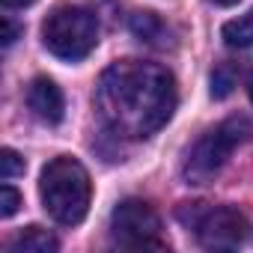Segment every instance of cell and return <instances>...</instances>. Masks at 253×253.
<instances>
[{
  "instance_id": "obj_1",
  "label": "cell",
  "mask_w": 253,
  "mask_h": 253,
  "mask_svg": "<svg viewBox=\"0 0 253 253\" xmlns=\"http://www.w3.org/2000/svg\"><path fill=\"white\" fill-rule=\"evenodd\" d=\"M176 81L158 63L119 60L107 66L95 86V110L119 140H146L161 131L176 110Z\"/></svg>"
},
{
  "instance_id": "obj_2",
  "label": "cell",
  "mask_w": 253,
  "mask_h": 253,
  "mask_svg": "<svg viewBox=\"0 0 253 253\" xmlns=\"http://www.w3.org/2000/svg\"><path fill=\"white\" fill-rule=\"evenodd\" d=\"M39 197L45 211L63 223V226H75L86 217L89 211V200H92V185H89V173L78 158L60 155L54 158L39 179Z\"/></svg>"
},
{
  "instance_id": "obj_3",
  "label": "cell",
  "mask_w": 253,
  "mask_h": 253,
  "mask_svg": "<svg viewBox=\"0 0 253 253\" xmlns=\"http://www.w3.org/2000/svg\"><path fill=\"white\" fill-rule=\"evenodd\" d=\"M253 128L250 122L244 116H232V119H223L220 125H214V128H209L185 155L182 161V179L188 185H206L211 182L223 164L229 161L232 149L241 146L244 140H250Z\"/></svg>"
},
{
  "instance_id": "obj_4",
  "label": "cell",
  "mask_w": 253,
  "mask_h": 253,
  "mask_svg": "<svg viewBox=\"0 0 253 253\" xmlns=\"http://www.w3.org/2000/svg\"><path fill=\"white\" fill-rule=\"evenodd\" d=\"M42 42L57 60L78 63L98 45V21L84 6H57L42 24Z\"/></svg>"
},
{
  "instance_id": "obj_5",
  "label": "cell",
  "mask_w": 253,
  "mask_h": 253,
  "mask_svg": "<svg viewBox=\"0 0 253 253\" xmlns=\"http://www.w3.org/2000/svg\"><path fill=\"white\" fill-rule=\"evenodd\" d=\"M182 226L194 229L203 247L209 250H232L247 238V217L232 206H211V203H182L176 209Z\"/></svg>"
},
{
  "instance_id": "obj_6",
  "label": "cell",
  "mask_w": 253,
  "mask_h": 253,
  "mask_svg": "<svg viewBox=\"0 0 253 253\" xmlns=\"http://www.w3.org/2000/svg\"><path fill=\"white\" fill-rule=\"evenodd\" d=\"M110 235L125 250H167L158 211L143 200H122L110 214Z\"/></svg>"
},
{
  "instance_id": "obj_7",
  "label": "cell",
  "mask_w": 253,
  "mask_h": 253,
  "mask_svg": "<svg viewBox=\"0 0 253 253\" xmlns=\"http://www.w3.org/2000/svg\"><path fill=\"white\" fill-rule=\"evenodd\" d=\"M27 107L33 110V116L45 125H57L63 122L66 113V98L60 92V86L51 78H36L27 86Z\"/></svg>"
},
{
  "instance_id": "obj_8",
  "label": "cell",
  "mask_w": 253,
  "mask_h": 253,
  "mask_svg": "<svg viewBox=\"0 0 253 253\" xmlns=\"http://www.w3.org/2000/svg\"><path fill=\"white\" fill-rule=\"evenodd\" d=\"M128 27H131V33H134L140 42H146V45L164 48V45L170 42V27H167L155 12H137V15H131Z\"/></svg>"
},
{
  "instance_id": "obj_9",
  "label": "cell",
  "mask_w": 253,
  "mask_h": 253,
  "mask_svg": "<svg viewBox=\"0 0 253 253\" xmlns=\"http://www.w3.org/2000/svg\"><path fill=\"white\" fill-rule=\"evenodd\" d=\"M57 247H60V241L42 226H27L24 232H18L9 241V250H15V253H54Z\"/></svg>"
},
{
  "instance_id": "obj_10",
  "label": "cell",
  "mask_w": 253,
  "mask_h": 253,
  "mask_svg": "<svg viewBox=\"0 0 253 253\" xmlns=\"http://www.w3.org/2000/svg\"><path fill=\"white\" fill-rule=\"evenodd\" d=\"M220 36H223V42L229 48H250L253 45V9L232 18V21H226Z\"/></svg>"
},
{
  "instance_id": "obj_11",
  "label": "cell",
  "mask_w": 253,
  "mask_h": 253,
  "mask_svg": "<svg viewBox=\"0 0 253 253\" xmlns=\"http://www.w3.org/2000/svg\"><path fill=\"white\" fill-rule=\"evenodd\" d=\"M235 84H238V72H235L232 63H220V66L211 72V95H214V98H226Z\"/></svg>"
},
{
  "instance_id": "obj_12",
  "label": "cell",
  "mask_w": 253,
  "mask_h": 253,
  "mask_svg": "<svg viewBox=\"0 0 253 253\" xmlns=\"http://www.w3.org/2000/svg\"><path fill=\"white\" fill-rule=\"evenodd\" d=\"M21 173H24V158L15 149H3V152H0V179L9 182V179H15Z\"/></svg>"
},
{
  "instance_id": "obj_13",
  "label": "cell",
  "mask_w": 253,
  "mask_h": 253,
  "mask_svg": "<svg viewBox=\"0 0 253 253\" xmlns=\"http://www.w3.org/2000/svg\"><path fill=\"white\" fill-rule=\"evenodd\" d=\"M21 206V194L12 188V185H3L0 188V217H12Z\"/></svg>"
},
{
  "instance_id": "obj_14",
  "label": "cell",
  "mask_w": 253,
  "mask_h": 253,
  "mask_svg": "<svg viewBox=\"0 0 253 253\" xmlns=\"http://www.w3.org/2000/svg\"><path fill=\"white\" fill-rule=\"evenodd\" d=\"M0 27H3V36H0V39H3V48H9V45L18 39V27H15L9 18H3V21H0Z\"/></svg>"
},
{
  "instance_id": "obj_15",
  "label": "cell",
  "mask_w": 253,
  "mask_h": 253,
  "mask_svg": "<svg viewBox=\"0 0 253 253\" xmlns=\"http://www.w3.org/2000/svg\"><path fill=\"white\" fill-rule=\"evenodd\" d=\"M30 3H36V0H3L6 9H24V6H30Z\"/></svg>"
},
{
  "instance_id": "obj_16",
  "label": "cell",
  "mask_w": 253,
  "mask_h": 253,
  "mask_svg": "<svg viewBox=\"0 0 253 253\" xmlns=\"http://www.w3.org/2000/svg\"><path fill=\"white\" fill-rule=\"evenodd\" d=\"M211 3H217V6H235L238 0H211Z\"/></svg>"
},
{
  "instance_id": "obj_17",
  "label": "cell",
  "mask_w": 253,
  "mask_h": 253,
  "mask_svg": "<svg viewBox=\"0 0 253 253\" xmlns=\"http://www.w3.org/2000/svg\"><path fill=\"white\" fill-rule=\"evenodd\" d=\"M247 92H250V101H253V75H250V81H247Z\"/></svg>"
}]
</instances>
